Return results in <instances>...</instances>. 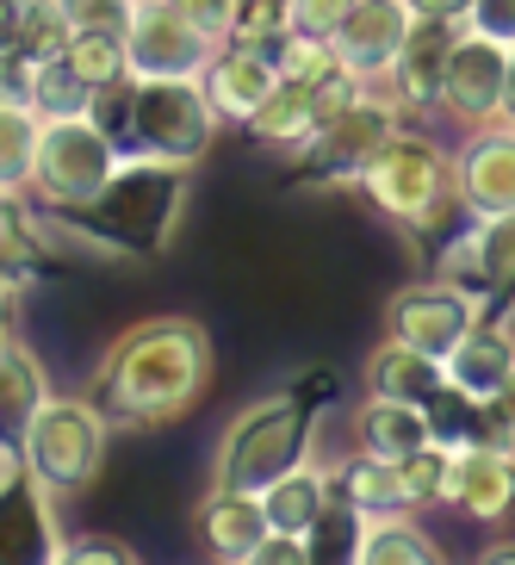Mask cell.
Returning a JSON list of instances; mask_svg holds the SVG:
<instances>
[{
  "label": "cell",
  "instance_id": "1",
  "mask_svg": "<svg viewBox=\"0 0 515 565\" xmlns=\"http://www.w3.org/2000/svg\"><path fill=\"white\" fill-rule=\"evenodd\" d=\"M212 392V335L193 317H143L112 342L106 366L94 373V404L106 423H181L186 411H200Z\"/></svg>",
  "mask_w": 515,
  "mask_h": 565
},
{
  "label": "cell",
  "instance_id": "2",
  "mask_svg": "<svg viewBox=\"0 0 515 565\" xmlns=\"http://www.w3.org/2000/svg\"><path fill=\"white\" fill-rule=\"evenodd\" d=\"M186 186H193V162H168L150 150H125L112 168V181L100 186V200L87 205L75 224H82L100 249L118 255H155L174 231V217L186 205Z\"/></svg>",
  "mask_w": 515,
  "mask_h": 565
},
{
  "label": "cell",
  "instance_id": "3",
  "mask_svg": "<svg viewBox=\"0 0 515 565\" xmlns=\"http://www.w3.org/2000/svg\"><path fill=\"white\" fill-rule=\"evenodd\" d=\"M361 193L379 205L391 224H404L410 236L448 224L460 193H453V156L422 131H391L373 150V162L361 168Z\"/></svg>",
  "mask_w": 515,
  "mask_h": 565
},
{
  "label": "cell",
  "instance_id": "4",
  "mask_svg": "<svg viewBox=\"0 0 515 565\" xmlns=\"http://www.w3.org/2000/svg\"><path fill=\"white\" fill-rule=\"evenodd\" d=\"M106 435H112V423H106V411L94 404V392H87V398L51 392V398L37 404L25 441H19V466H25L51 498H75V491H87V484L100 479Z\"/></svg>",
  "mask_w": 515,
  "mask_h": 565
},
{
  "label": "cell",
  "instance_id": "5",
  "mask_svg": "<svg viewBox=\"0 0 515 565\" xmlns=\"http://www.w3.org/2000/svg\"><path fill=\"white\" fill-rule=\"evenodd\" d=\"M118 156H125V143L106 137L87 113L44 118L37 156H32V186H25V193H32L44 212H56V217H82L87 205L100 200V186L112 181Z\"/></svg>",
  "mask_w": 515,
  "mask_h": 565
},
{
  "label": "cell",
  "instance_id": "6",
  "mask_svg": "<svg viewBox=\"0 0 515 565\" xmlns=\"http://www.w3.org/2000/svg\"><path fill=\"white\" fill-rule=\"evenodd\" d=\"M304 441H311V411H304L299 392L255 398L249 411L224 429V441H217L212 484L261 491V484H273L280 472H292V466L304 460Z\"/></svg>",
  "mask_w": 515,
  "mask_h": 565
},
{
  "label": "cell",
  "instance_id": "7",
  "mask_svg": "<svg viewBox=\"0 0 515 565\" xmlns=\"http://www.w3.org/2000/svg\"><path fill=\"white\" fill-rule=\"evenodd\" d=\"M217 106L205 82L193 75H155L131 87V143L125 150H150L168 162H205L217 143Z\"/></svg>",
  "mask_w": 515,
  "mask_h": 565
},
{
  "label": "cell",
  "instance_id": "8",
  "mask_svg": "<svg viewBox=\"0 0 515 565\" xmlns=\"http://www.w3.org/2000/svg\"><path fill=\"white\" fill-rule=\"evenodd\" d=\"M398 131V100L385 87H361L342 113H330L299 143V181L311 186H361V168L373 162L385 137Z\"/></svg>",
  "mask_w": 515,
  "mask_h": 565
},
{
  "label": "cell",
  "instance_id": "9",
  "mask_svg": "<svg viewBox=\"0 0 515 565\" xmlns=\"http://www.w3.org/2000/svg\"><path fill=\"white\" fill-rule=\"evenodd\" d=\"M361 87H373V82H366L361 68H348V63H330L323 75H280V82L267 87V100L255 106L249 131L261 137V143L299 150L304 137H311L330 113H342Z\"/></svg>",
  "mask_w": 515,
  "mask_h": 565
},
{
  "label": "cell",
  "instance_id": "10",
  "mask_svg": "<svg viewBox=\"0 0 515 565\" xmlns=\"http://www.w3.org/2000/svg\"><path fill=\"white\" fill-rule=\"evenodd\" d=\"M125 51H131L137 82H155V75H193L200 82L217 56V38L205 25H193L174 0H131Z\"/></svg>",
  "mask_w": 515,
  "mask_h": 565
},
{
  "label": "cell",
  "instance_id": "11",
  "mask_svg": "<svg viewBox=\"0 0 515 565\" xmlns=\"http://www.w3.org/2000/svg\"><path fill=\"white\" fill-rule=\"evenodd\" d=\"M479 317H484V299L465 292V286H453V280L404 286V292H391V305H385L391 335L410 342L416 354H429V361H448V354L460 349V335L472 330Z\"/></svg>",
  "mask_w": 515,
  "mask_h": 565
},
{
  "label": "cell",
  "instance_id": "12",
  "mask_svg": "<svg viewBox=\"0 0 515 565\" xmlns=\"http://www.w3.org/2000/svg\"><path fill=\"white\" fill-rule=\"evenodd\" d=\"M441 503L472 522H503L515 510V448L497 435H472V441H448V466H441Z\"/></svg>",
  "mask_w": 515,
  "mask_h": 565
},
{
  "label": "cell",
  "instance_id": "13",
  "mask_svg": "<svg viewBox=\"0 0 515 565\" xmlns=\"http://www.w3.org/2000/svg\"><path fill=\"white\" fill-rule=\"evenodd\" d=\"M460 19H434V13H416L410 38L398 44L391 68L379 75V87L398 100V113H441V82H448V56L460 44Z\"/></svg>",
  "mask_w": 515,
  "mask_h": 565
},
{
  "label": "cell",
  "instance_id": "14",
  "mask_svg": "<svg viewBox=\"0 0 515 565\" xmlns=\"http://www.w3.org/2000/svg\"><path fill=\"white\" fill-rule=\"evenodd\" d=\"M453 193L465 217L515 212V125H479L472 143L453 156Z\"/></svg>",
  "mask_w": 515,
  "mask_h": 565
},
{
  "label": "cell",
  "instance_id": "15",
  "mask_svg": "<svg viewBox=\"0 0 515 565\" xmlns=\"http://www.w3.org/2000/svg\"><path fill=\"white\" fill-rule=\"evenodd\" d=\"M503 68H509V51L491 44L479 32H460L448 56V82H441V113L465 118L472 131L479 125H497L503 118Z\"/></svg>",
  "mask_w": 515,
  "mask_h": 565
},
{
  "label": "cell",
  "instance_id": "16",
  "mask_svg": "<svg viewBox=\"0 0 515 565\" xmlns=\"http://www.w3.org/2000/svg\"><path fill=\"white\" fill-rule=\"evenodd\" d=\"M51 503L56 498L25 466L0 479V559H56L63 553V529H56Z\"/></svg>",
  "mask_w": 515,
  "mask_h": 565
},
{
  "label": "cell",
  "instance_id": "17",
  "mask_svg": "<svg viewBox=\"0 0 515 565\" xmlns=\"http://www.w3.org/2000/svg\"><path fill=\"white\" fill-rule=\"evenodd\" d=\"M200 82H205V94H212L224 125H249L255 106L267 100V87L280 82V68H273L267 44H255V38H224Z\"/></svg>",
  "mask_w": 515,
  "mask_h": 565
},
{
  "label": "cell",
  "instance_id": "18",
  "mask_svg": "<svg viewBox=\"0 0 515 565\" xmlns=\"http://www.w3.org/2000/svg\"><path fill=\"white\" fill-rule=\"evenodd\" d=\"M410 25H416V0H354L330 44L348 68H361L366 82H379L391 68V56H398V44L410 38Z\"/></svg>",
  "mask_w": 515,
  "mask_h": 565
},
{
  "label": "cell",
  "instance_id": "19",
  "mask_svg": "<svg viewBox=\"0 0 515 565\" xmlns=\"http://www.w3.org/2000/svg\"><path fill=\"white\" fill-rule=\"evenodd\" d=\"M509 373H515V335L497 330V323H484V317L460 335V349L441 361L448 398L472 404V411H484V404L497 398L503 385H509Z\"/></svg>",
  "mask_w": 515,
  "mask_h": 565
},
{
  "label": "cell",
  "instance_id": "20",
  "mask_svg": "<svg viewBox=\"0 0 515 565\" xmlns=\"http://www.w3.org/2000/svg\"><path fill=\"white\" fill-rule=\"evenodd\" d=\"M441 280H453V286L479 280L491 299H503V292L515 299V212L472 217V236L448 249V262H441ZM465 292H472V286H465Z\"/></svg>",
  "mask_w": 515,
  "mask_h": 565
},
{
  "label": "cell",
  "instance_id": "21",
  "mask_svg": "<svg viewBox=\"0 0 515 565\" xmlns=\"http://www.w3.org/2000/svg\"><path fill=\"white\" fill-rule=\"evenodd\" d=\"M267 510H261V491H236V484H212L200 503V541L217 553V559H236V565H255L267 541Z\"/></svg>",
  "mask_w": 515,
  "mask_h": 565
},
{
  "label": "cell",
  "instance_id": "22",
  "mask_svg": "<svg viewBox=\"0 0 515 565\" xmlns=\"http://www.w3.org/2000/svg\"><path fill=\"white\" fill-rule=\"evenodd\" d=\"M354 429H361V448L366 454H385V460H404V454L441 441V435H434V411H429V404L373 398V392H366L361 416H354Z\"/></svg>",
  "mask_w": 515,
  "mask_h": 565
},
{
  "label": "cell",
  "instance_id": "23",
  "mask_svg": "<svg viewBox=\"0 0 515 565\" xmlns=\"http://www.w3.org/2000/svg\"><path fill=\"white\" fill-rule=\"evenodd\" d=\"M330 503H335V479L311 460H299L292 472H280L273 484H261V510H267V529L273 534H299L304 541Z\"/></svg>",
  "mask_w": 515,
  "mask_h": 565
},
{
  "label": "cell",
  "instance_id": "24",
  "mask_svg": "<svg viewBox=\"0 0 515 565\" xmlns=\"http://www.w3.org/2000/svg\"><path fill=\"white\" fill-rule=\"evenodd\" d=\"M366 392H373V398L434 404L441 398V361L416 354L410 342H398V335H385L379 349L366 354Z\"/></svg>",
  "mask_w": 515,
  "mask_h": 565
},
{
  "label": "cell",
  "instance_id": "25",
  "mask_svg": "<svg viewBox=\"0 0 515 565\" xmlns=\"http://www.w3.org/2000/svg\"><path fill=\"white\" fill-rule=\"evenodd\" d=\"M354 559H366V565H434L441 547H434V534L422 529L410 510H391V515H361Z\"/></svg>",
  "mask_w": 515,
  "mask_h": 565
},
{
  "label": "cell",
  "instance_id": "26",
  "mask_svg": "<svg viewBox=\"0 0 515 565\" xmlns=\"http://www.w3.org/2000/svg\"><path fill=\"white\" fill-rule=\"evenodd\" d=\"M44 398H51L44 361L25 342H13V354L0 361V448H19L25 441V429H32V416Z\"/></svg>",
  "mask_w": 515,
  "mask_h": 565
},
{
  "label": "cell",
  "instance_id": "27",
  "mask_svg": "<svg viewBox=\"0 0 515 565\" xmlns=\"http://www.w3.org/2000/svg\"><path fill=\"white\" fill-rule=\"evenodd\" d=\"M335 498L354 503L361 515H391V510H416L410 484H404V466L385 460V454H354L342 472H335Z\"/></svg>",
  "mask_w": 515,
  "mask_h": 565
},
{
  "label": "cell",
  "instance_id": "28",
  "mask_svg": "<svg viewBox=\"0 0 515 565\" xmlns=\"http://www.w3.org/2000/svg\"><path fill=\"white\" fill-rule=\"evenodd\" d=\"M25 106H32L37 118H75V113H87V106H94V82H87L82 68L56 51V56H44V63H32Z\"/></svg>",
  "mask_w": 515,
  "mask_h": 565
},
{
  "label": "cell",
  "instance_id": "29",
  "mask_svg": "<svg viewBox=\"0 0 515 565\" xmlns=\"http://www.w3.org/2000/svg\"><path fill=\"white\" fill-rule=\"evenodd\" d=\"M44 118L25 100H0V193H25L32 186V156Z\"/></svg>",
  "mask_w": 515,
  "mask_h": 565
},
{
  "label": "cell",
  "instance_id": "30",
  "mask_svg": "<svg viewBox=\"0 0 515 565\" xmlns=\"http://www.w3.org/2000/svg\"><path fill=\"white\" fill-rule=\"evenodd\" d=\"M63 56L75 68H82L94 87H106V82H125L131 75V51H125V32H112V25H75L68 32V44H63Z\"/></svg>",
  "mask_w": 515,
  "mask_h": 565
},
{
  "label": "cell",
  "instance_id": "31",
  "mask_svg": "<svg viewBox=\"0 0 515 565\" xmlns=\"http://www.w3.org/2000/svg\"><path fill=\"white\" fill-rule=\"evenodd\" d=\"M63 44H68L63 0H25V19H19V56L44 63V56H56Z\"/></svg>",
  "mask_w": 515,
  "mask_h": 565
},
{
  "label": "cell",
  "instance_id": "32",
  "mask_svg": "<svg viewBox=\"0 0 515 565\" xmlns=\"http://www.w3.org/2000/svg\"><path fill=\"white\" fill-rule=\"evenodd\" d=\"M56 559H68V565H125V559H137V547L118 541V534H106V529H94V534H63V553H56Z\"/></svg>",
  "mask_w": 515,
  "mask_h": 565
},
{
  "label": "cell",
  "instance_id": "33",
  "mask_svg": "<svg viewBox=\"0 0 515 565\" xmlns=\"http://www.w3.org/2000/svg\"><path fill=\"white\" fill-rule=\"evenodd\" d=\"M354 0H292L286 7V32H304V38H335L342 19H348Z\"/></svg>",
  "mask_w": 515,
  "mask_h": 565
},
{
  "label": "cell",
  "instance_id": "34",
  "mask_svg": "<svg viewBox=\"0 0 515 565\" xmlns=\"http://www.w3.org/2000/svg\"><path fill=\"white\" fill-rule=\"evenodd\" d=\"M460 25H465V32H479V38H491V44H503V51H509V44H515V0H472Z\"/></svg>",
  "mask_w": 515,
  "mask_h": 565
},
{
  "label": "cell",
  "instance_id": "35",
  "mask_svg": "<svg viewBox=\"0 0 515 565\" xmlns=\"http://www.w3.org/2000/svg\"><path fill=\"white\" fill-rule=\"evenodd\" d=\"M286 7H292V0H243V13H236V32L230 38H255V44L280 38L286 32Z\"/></svg>",
  "mask_w": 515,
  "mask_h": 565
},
{
  "label": "cell",
  "instance_id": "36",
  "mask_svg": "<svg viewBox=\"0 0 515 565\" xmlns=\"http://www.w3.org/2000/svg\"><path fill=\"white\" fill-rule=\"evenodd\" d=\"M174 7H181V13L193 19V25H205V32L217 38V44H224V38L236 32V13H243V0H174Z\"/></svg>",
  "mask_w": 515,
  "mask_h": 565
},
{
  "label": "cell",
  "instance_id": "37",
  "mask_svg": "<svg viewBox=\"0 0 515 565\" xmlns=\"http://www.w3.org/2000/svg\"><path fill=\"white\" fill-rule=\"evenodd\" d=\"M63 13H68V32L75 25H112V32H125L131 0H63Z\"/></svg>",
  "mask_w": 515,
  "mask_h": 565
},
{
  "label": "cell",
  "instance_id": "38",
  "mask_svg": "<svg viewBox=\"0 0 515 565\" xmlns=\"http://www.w3.org/2000/svg\"><path fill=\"white\" fill-rule=\"evenodd\" d=\"M479 423H484V435H497V441H509V448H515V373H509V385H503L497 398L479 411Z\"/></svg>",
  "mask_w": 515,
  "mask_h": 565
},
{
  "label": "cell",
  "instance_id": "39",
  "mask_svg": "<svg viewBox=\"0 0 515 565\" xmlns=\"http://www.w3.org/2000/svg\"><path fill=\"white\" fill-rule=\"evenodd\" d=\"M255 559H261V565H299V559H311V547H304L299 534H267Z\"/></svg>",
  "mask_w": 515,
  "mask_h": 565
},
{
  "label": "cell",
  "instance_id": "40",
  "mask_svg": "<svg viewBox=\"0 0 515 565\" xmlns=\"http://www.w3.org/2000/svg\"><path fill=\"white\" fill-rule=\"evenodd\" d=\"M19 19H25V0H0V51H19Z\"/></svg>",
  "mask_w": 515,
  "mask_h": 565
},
{
  "label": "cell",
  "instance_id": "41",
  "mask_svg": "<svg viewBox=\"0 0 515 565\" xmlns=\"http://www.w3.org/2000/svg\"><path fill=\"white\" fill-rule=\"evenodd\" d=\"M19 280H25V267H13V262H0V317H7V305L19 299Z\"/></svg>",
  "mask_w": 515,
  "mask_h": 565
},
{
  "label": "cell",
  "instance_id": "42",
  "mask_svg": "<svg viewBox=\"0 0 515 565\" xmlns=\"http://www.w3.org/2000/svg\"><path fill=\"white\" fill-rule=\"evenodd\" d=\"M472 0H416V13H434V19H465Z\"/></svg>",
  "mask_w": 515,
  "mask_h": 565
},
{
  "label": "cell",
  "instance_id": "43",
  "mask_svg": "<svg viewBox=\"0 0 515 565\" xmlns=\"http://www.w3.org/2000/svg\"><path fill=\"white\" fill-rule=\"evenodd\" d=\"M503 125H515V44H509V68H503Z\"/></svg>",
  "mask_w": 515,
  "mask_h": 565
},
{
  "label": "cell",
  "instance_id": "44",
  "mask_svg": "<svg viewBox=\"0 0 515 565\" xmlns=\"http://www.w3.org/2000/svg\"><path fill=\"white\" fill-rule=\"evenodd\" d=\"M13 342H19V335H13V323H7V317H0V361H7V354H13Z\"/></svg>",
  "mask_w": 515,
  "mask_h": 565
},
{
  "label": "cell",
  "instance_id": "45",
  "mask_svg": "<svg viewBox=\"0 0 515 565\" xmlns=\"http://www.w3.org/2000/svg\"><path fill=\"white\" fill-rule=\"evenodd\" d=\"M479 559H515V541H497V547H484Z\"/></svg>",
  "mask_w": 515,
  "mask_h": 565
}]
</instances>
